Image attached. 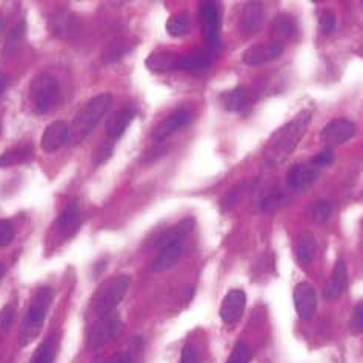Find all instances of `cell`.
I'll return each instance as SVG.
<instances>
[{"instance_id": "f546056e", "label": "cell", "mask_w": 363, "mask_h": 363, "mask_svg": "<svg viewBox=\"0 0 363 363\" xmlns=\"http://www.w3.org/2000/svg\"><path fill=\"white\" fill-rule=\"evenodd\" d=\"M310 214H311V218L315 222L323 223V222L329 220L331 214H333V205H331L329 202H327V200H319L318 204H314L311 206Z\"/></svg>"}, {"instance_id": "5b68a950", "label": "cell", "mask_w": 363, "mask_h": 363, "mask_svg": "<svg viewBox=\"0 0 363 363\" xmlns=\"http://www.w3.org/2000/svg\"><path fill=\"white\" fill-rule=\"evenodd\" d=\"M59 96V82L54 76L42 73L36 76L29 85V97L36 111L43 114L50 110Z\"/></svg>"}, {"instance_id": "4fadbf2b", "label": "cell", "mask_w": 363, "mask_h": 363, "mask_svg": "<svg viewBox=\"0 0 363 363\" xmlns=\"http://www.w3.org/2000/svg\"><path fill=\"white\" fill-rule=\"evenodd\" d=\"M69 141V127L68 123L56 120L46 127L42 136V150L45 152H56Z\"/></svg>"}, {"instance_id": "8d00e7d4", "label": "cell", "mask_w": 363, "mask_h": 363, "mask_svg": "<svg viewBox=\"0 0 363 363\" xmlns=\"http://www.w3.org/2000/svg\"><path fill=\"white\" fill-rule=\"evenodd\" d=\"M319 22H320V28L325 34L333 33L334 28H336V15H334V13H331V11H323L320 14Z\"/></svg>"}, {"instance_id": "7c38bea8", "label": "cell", "mask_w": 363, "mask_h": 363, "mask_svg": "<svg viewBox=\"0 0 363 363\" xmlns=\"http://www.w3.org/2000/svg\"><path fill=\"white\" fill-rule=\"evenodd\" d=\"M246 306V294L242 290H231L220 305V318L227 323H234L242 318Z\"/></svg>"}, {"instance_id": "f35d334b", "label": "cell", "mask_w": 363, "mask_h": 363, "mask_svg": "<svg viewBox=\"0 0 363 363\" xmlns=\"http://www.w3.org/2000/svg\"><path fill=\"white\" fill-rule=\"evenodd\" d=\"M179 363H199V357H197V353L194 351V348H191V346H185Z\"/></svg>"}, {"instance_id": "cb8c5ba5", "label": "cell", "mask_w": 363, "mask_h": 363, "mask_svg": "<svg viewBox=\"0 0 363 363\" xmlns=\"http://www.w3.org/2000/svg\"><path fill=\"white\" fill-rule=\"evenodd\" d=\"M315 251H318V243L311 233L300 234L296 243V257L300 262V265L310 266L315 257Z\"/></svg>"}, {"instance_id": "7a4b0ae2", "label": "cell", "mask_w": 363, "mask_h": 363, "mask_svg": "<svg viewBox=\"0 0 363 363\" xmlns=\"http://www.w3.org/2000/svg\"><path fill=\"white\" fill-rule=\"evenodd\" d=\"M111 104L113 96L108 94V92H104V94L91 99L90 102L77 113L73 123L69 125V142L80 143L82 141H85V138L94 131L97 123L104 119V115L111 108Z\"/></svg>"}, {"instance_id": "603a6c76", "label": "cell", "mask_w": 363, "mask_h": 363, "mask_svg": "<svg viewBox=\"0 0 363 363\" xmlns=\"http://www.w3.org/2000/svg\"><path fill=\"white\" fill-rule=\"evenodd\" d=\"M211 66V59L205 51H192L187 56H182L179 62L180 71H187L192 74H202L208 71Z\"/></svg>"}, {"instance_id": "e575fe53", "label": "cell", "mask_w": 363, "mask_h": 363, "mask_svg": "<svg viewBox=\"0 0 363 363\" xmlns=\"http://www.w3.org/2000/svg\"><path fill=\"white\" fill-rule=\"evenodd\" d=\"M333 162H334V152L331 151L329 148H327V150H323L322 152H319L318 156H314L313 160H311V164L314 166H318V168H323V166H329L331 164H333Z\"/></svg>"}, {"instance_id": "836d02e7", "label": "cell", "mask_w": 363, "mask_h": 363, "mask_svg": "<svg viewBox=\"0 0 363 363\" xmlns=\"http://www.w3.org/2000/svg\"><path fill=\"white\" fill-rule=\"evenodd\" d=\"M29 363H52V350L48 343H42L31 357Z\"/></svg>"}, {"instance_id": "8992f818", "label": "cell", "mask_w": 363, "mask_h": 363, "mask_svg": "<svg viewBox=\"0 0 363 363\" xmlns=\"http://www.w3.org/2000/svg\"><path fill=\"white\" fill-rule=\"evenodd\" d=\"M200 22L205 43L211 51L220 46V11L214 2H206L200 6Z\"/></svg>"}, {"instance_id": "9a60e30c", "label": "cell", "mask_w": 363, "mask_h": 363, "mask_svg": "<svg viewBox=\"0 0 363 363\" xmlns=\"http://www.w3.org/2000/svg\"><path fill=\"white\" fill-rule=\"evenodd\" d=\"M346 288H348V269L343 260H337L331 279L323 291V297L327 300H336L343 294Z\"/></svg>"}, {"instance_id": "ac0fdd59", "label": "cell", "mask_w": 363, "mask_h": 363, "mask_svg": "<svg viewBox=\"0 0 363 363\" xmlns=\"http://www.w3.org/2000/svg\"><path fill=\"white\" fill-rule=\"evenodd\" d=\"M180 57L177 52L173 51H154L150 57L145 60V65L154 73H168L179 69Z\"/></svg>"}, {"instance_id": "ffe728a7", "label": "cell", "mask_w": 363, "mask_h": 363, "mask_svg": "<svg viewBox=\"0 0 363 363\" xmlns=\"http://www.w3.org/2000/svg\"><path fill=\"white\" fill-rule=\"evenodd\" d=\"M297 34V22L290 14H279L271 23V36L277 43L283 45Z\"/></svg>"}, {"instance_id": "52a82bcc", "label": "cell", "mask_w": 363, "mask_h": 363, "mask_svg": "<svg viewBox=\"0 0 363 363\" xmlns=\"http://www.w3.org/2000/svg\"><path fill=\"white\" fill-rule=\"evenodd\" d=\"M80 20L68 10H59L50 17V33L60 41H73L80 33Z\"/></svg>"}, {"instance_id": "7bdbcfd3", "label": "cell", "mask_w": 363, "mask_h": 363, "mask_svg": "<svg viewBox=\"0 0 363 363\" xmlns=\"http://www.w3.org/2000/svg\"><path fill=\"white\" fill-rule=\"evenodd\" d=\"M5 273H6V266L3 264H0V279L5 276Z\"/></svg>"}, {"instance_id": "9c48e42d", "label": "cell", "mask_w": 363, "mask_h": 363, "mask_svg": "<svg viewBox=\"0 0 363 363\" xmlns=\"http://www.w3.org/2000/svg\"><path fill=\"white\" fill-rule=\"evenodd\" d=\"M294 305L299 318L302 320H310L314 318L318 310V296L311 283L300 282L294 288Z\"/></svg>"}, {"instance_id": "ab89813d", "label": "cell", "mask_w": 363, "mask_h": 363, "mask_svg": "<svg viewBox=\"0 0 363 363\" xmlns=\"http://www.w3.org/2000/svg\"><path fill=\"white\" fill-rule=\"evenodd\" d=\"M23 33H25V22H20L19 25L13 29L11 41H17V38H20L23 36Z\"/></svg>"}, {"instance_id": "1f68e13d", "label": "cell", "mask_w": 363, "mask_h": 363, "mask_svg": "<svg viewBox=\"0 0 363 363\" xmlns=\"http://www.w3.org/2000/svg\"><path fill=\"white\" fill-rule=\"evenodd\" d=\"M252 357L251 348L245 343H237L231 351L227 363H250Z\"/></svg>"}, {"instance_id": "3957f363", "label": "cell", "mask_w": 363, "mask_h": 363, "mask_svg": "<svg viewBox=\"0 0 363 363\" xmlns=\"http://www.w3.org/2000/svg\"><path fill=\"white\" fill-rule=\"evenodd\" d=\"M54 292L48 287L38 288L33 299H31L25 319H23L19 329V343L20 346H28L33 343L41 334L43 328L46 311L52 302Z\"/></svg>"}, {"instance_id": "7402d4cb", "label": "cell", "mask_w": 363, "mask_h": 363, "mask_svg": "<svg viewBox=\"0 0 363 363\" xmlns=\"http://www.w3.org/2000/svg\"><path fill=\"white\" fill-rule=\"evenodd\" d=\"M219 100H220L222 106L225 108L227 111L241 113L245 110V108H248L250 94H248V91H246V88L237 87L234 90L222 92V94L219 96Z\"/></svg>"}, {"instance_id": "f1b7e54d", "label": "cell", "mask_w": 363, "mask_h": 363, "mask_svg": "<svg viewBox=\"0 0 363 363\" xmlns=\"http://www.w3.org/2000/svg\"><path fill=\"white\" fill-rule=\"evenodd\" d=\"M129 51V46L128 42L123 43L122 41H114L110 45H108V48L104 52V60L105 64H113V62H118L120 60L125 54Z\"/></svg>"}, {"instance_id": "d590c367", "label": "cell", "mask_w": 363, "mask_h": 363, "mask_svg": "<svg viewBox=\"0 0 363 363\" xmlns=\"http://www.w3.org/2000/svg\"><path fill=\"white\" fill-rule=\"evenodd\" d=\"M111 156H113V142L108 141L106 143L100 145L97 148V151L94 154V164L102 165L104 162H106Z\"/></svg>"}, {"instance_id": "44dd1931", "label": "cell", "mask_w": 363, "mask_h": 363, "mask_svg": "<svg viewBox=\"0 0 363 363\" xmlns=\"http://www.w3.org/2000/svg\"><path fill=\"white\" fill-rule=\"evenodd\" d=\"M182 252H183L182 242L166 245V246H164V248H160L159 254L156 256V259H154L152 265H151L152 271H156V273L168 271L169 268H173L177 262H179Z\"/></svg>"}, {"instance_id": "60d3db41", "label": "cell", "mask_w": 363, "mask_h": 363, "mask_svg": "<svg viewBox=\"0 0 363 363\" xmlns=\"http://www.w3.org/2000/svg\"><path fill=\"white\" fill-rule=\"evenodd\" d=\"M111 363H136L134 359L129 356V354H120L119 357H115Z\"/></svg>"}, {"instance_id": "d6a6232c", "label": "cell", "mask_w": 363, "mask_h": 363, "mask_svg": "<svg viewBox=\"0 0 363 363\" xmlns=\"http://www.w3.org/2000/svg\"><path fill=\"white\" fill-rule=\"evenodd\" d=\"M14 239V227L10 220H0V248L8 246Z\"/></svg>"}, {"instance_id": "74e56055", "label": "cell", "mask_w": 363, "mask_h": 363, "mask_svg": "<svg viewBox=\"0 0 363 363\" xmlns=\"http://www.w3.org/2000/svg\"><path fill=\"white\" fill-rule=\"evenodd\" d=\"M350 327H351V331H354V333H362V331H363V302L354 308Z\"/></svg>"}, {"instance_id": "484cf974", "label": "cell", "mask_w": 363, "mask_h": 363, "mask_svg": "<svg viewBox=\"0 0 363 363\" xmlns=\"http://www.w3.org/2000/svg\"><path fill=\"white\" fill-rule=\"evenodd\" d=\"M34 159V148L31 145L22 146V148L10 150L0 154V168H10L15 165L28 164Z\"/></svg>"}, {"instance_id": "4dcf8cb0", "label": "cell", "mask_w": 363, "mask_h": 363, "mask_svg": "<svg viewBox=\"0 0 363 363\" xmlns=\"http://www.w3.org/2000/svg\"><path fill=\"white\" fill-rule=\"evenodd\" d=\"M15 319V308L13 305H5L0 310V337H5L13 327Z\"/></svg>"}, {"instance_id": "8fae6325", "label": "cell", "mask_w": 363, "mask_h": 363, "mask_svg": "<svg viewBox=\"0 0 363 363\" xmlns=\"http://www.w3.org/2000/svg\"><path fill=\"white\" fill-rule=\"evenodd\" d=\"M282 52H283V45L277 43V42L257 43V45L250 46V48L243 52L242 60L246 65L256 66V65L266 64V62H271L277 57H280Z\"/></svg>"}, {"instance_id": "2e32d148", "label": "cell", "mask_w": 363, "mask_h": 363, "mask_svg": "<svg viewBox=\"0 0 363 363\" xmlns=\"http://www.w3.org/2000/svg\"><path fill=\"white\" fill-rule=\"evenodd\" d=\"M134 119V113L128 110V108H122V110L113 113L110 119L106 120L105 133L110 142H115L125 133L127 128L131 125V122Z\"/></svg>"}, {"instance_id": "277c9868", "label": "cell", "mask_w": 363, "mask_h": 363, "mask_svg": "<svg viewBox=\"0 0 363 363\" xmlns=\"http://www.w3.org/2000/svg\"><path fill=\"white\" fill-rule=\"evenodd\" d=\"M129 285L131 279L127 274L113 277V279H108L105 283L100 285L94 299H92V308H94L99 318H105V315L115 313V308L127 296Z\"/></svg>"}, {"instance_id": "6da1fadb", "label": "cell", "mask_w": 363, "mask_h": 363, "mask_svg": "<svg viewBox=\"0 0 363 363\" xmlns=\"http://www.w3.org/2000/svg\"><path fill=\"white\" fill-rule=\"evenodd\" d=\"M311 114L313 113L310 110L300 111L294 119L288 122L287 125L282 127L274 134L266 152V157L273 165H280L296 150L300 138L304 137L308 125H310L313 118Z\"/></svg>"}, {"instance_id": "b9f144b4", "label": "cell", "mask_w": 363, "mask_h": 363, "mask_svg": "<svg viewBox=\"0 0 363 363\" xmlns=\"http://www.w3.org/2000/svg\"><path fill=\"white\" fill-rule=\"evenodd\" d=\"M6 90V76L3 73H0V94Z\"/></svg>"}, {"instance_id": "d4e9b609", "label": "cell", "mask_w": 363, "mask_h": 363, "mask_svg": "<svg viewBox=\"0 0 363 363\" xmlns=\"http://www.w3.org/2000/svg\"><path fill=\"white\" fill-rule=\"evenodd\" d=\"M264 23V8L260 3H248L242 14V29L246 34H254Z\"/></svg>"}, {"instance_id": "83f0119b", "label": "cell", "mask_w": 363, "mask_h": 363, "mask_svg": "<svg viewBox=\"0 0 363 363\" xmlns=\"http://www.w3.org/2000/svg\"><path fill=\"white\" fill-rule=\"evenodd\" d=\"M166 31L171 37H183L191 31V17L188 13H177L166 20Z\"/></svg>"}, {"instance_id": "e0dca14e", "label": "cell", "mask_w": 363, "mask_h": 363, "mask_svg": "<svg viewBox=\"0 0 363 363\" xmlns=\"http://www.w3.org/2000/svg\"><path fill=\"white\" fill-rule=\"evenodd\" d=\"M318 180V171L311 164H296L290 168L288 171V185L294 190H306Z\"/></svg>"}, {"instance_id": "30bf717a", "label": "cell", "mask_w": 363, "mask_h": 363, "mask_svg": "<svg viewBox=\"0 0 363 363\" xmlns=\"http://www.w3.org/2000/svg\"><path fill=\"white\" fill-rule=\"evenodd\" d=\"M354 134H356V125L351 120L334 119L322 129L320 138L328 146H337L348 142Z\"/></svg>"}, {"instance_id": "d6986e66", "label": "cell", "mask_w": 363, "mask_h": 363, "mask_svg": "<svg viewBox=\"0 0 363 363\" xmlns=\"http://www.w3.org/2000/svg\"><path fill=\"white\" fill-rule=\"evenodd\" d=\"M57 227L60 229V234L65 239H71L76 236L77 231L80 228V208L79 204L73 202L68 205L64 211L60 213L57 219Z\"/></svg>"}, {"instance_id": "5bb4252c", "label": "cell", "mask_w": 363, "mask_h": 363, "mask_svg": "<svg viewBox=\"0 0 363 363\" xmlns=\"http://www.w3.org/2000/svg\"><path fill=\"white\" fill-rule=\"evenodd\" d=\"M191 122V113L187 110H177L168 115L165 120H162L159 125L154 128L152 138L156 142L165 141L166 137L174 134L176 131H179L182 127L188 125Z\"/></svg>"}, {"instance_id": "ba28073f", "label": "cell", "mask_w": 363, "mask_h": 363, "mask_svg": "<svg viewBox=\"0 0 363 363\" xmlns=\"http://www.w3.org/2000/svg\"><path fill=\"white\" fill-rule=\"evenodd\" d=\"M120 329V319L119 315L113 313L110 315H105V318H100L99 323H96L91 329L90 334V346L91 348H99V346H104L110 341L118 336Z\"/></svg>"}, {"instance_id": "4316f807", "label": "cell", "mask_w": 363, "mask_h": 363, "mask_svg": "<svg viewBox=\"0 0 363 363\" xmlns=\"http://www.w3.org/2000/svg\"><path fill=\"white\" fill-rule=\"evenodd\" d=\"M192 228H194V219L188 218V219L180 220L176 227H173L171 229H168L166 233L159 239L157 246H159V248H164V246H166V245L182 242L183 237L187 236Z\"/></svg>"}]
</instances>
